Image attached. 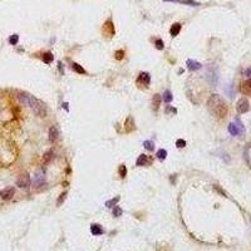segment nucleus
Listing matches in <instances>:
<instances>
[{
    "label": "nucleus",
    "mask_w": 251,
    "mask_h": 251,
    "mask_svg": "<svg viewBox=\"0 0 251 251\" xmlns=\"http://www.w3.org/2000/svg\"><path fill=\"white\" fill-rule=\"evenodd\" d=\"M181 4H186V5H191V6H197L200 5V3H196L194 0H180Z\"/></svg>",
    "instance_id": "cd10ccee"
},
{
    "label": "nucleus",
    "mask_w": 251,
    "mask_h": 251,
    "mask_svg": "<svg viewBox=\"0 0 251 251\" xmlns=\"http://www.w3.org/2000/svg\"><path fill=\"white\" fill-rule=\"evenodd\" d=\"M102 33H103V35L104 38H108V39H111L113 35H114V25L112 23V20H108L103 24V28H102Z\"/></svg>",
    "instance_id": "20e7f679"
},
{
    "label": "nucleus",
    "mask_w": 251,
    "mask_h": 251,
    "mask_svg": "<svg viewBox=\"0 0 251 251\" xmlns=\"http://www.w3.org/2000/svg\"><path fill=\"white\" fill-rule=\"evenodd\" d=\"M18 41H19V35L18 34H13L10 38H9V43L11 45H16L18 44Z\"/></svg>",
    "instance_id": "a878e982"
},
{
    "label": "nucleus",
    "mask_w": 251,
    "mask_h": 251,
    "mask_svg": "<svg viewBox=\"0 0 251 251\" xmlns=\"http://www.w3.org/2000/svg\"><path fill=\"white\" fill-rule=\"evenodd\" d=\"M245 75H246V77H251V68L245 70Z\"/></svg>",
    "instance_id": "72a5a7b5"
},
{
    "label": "nucleus",
    "mask_w": 251,
    "mask_h": 251,
    "mask_svg": "<svg viewBox=\"0 0 251 251\" xmlns=\"http://www.w3.org/2000/svg\"><path fill=\"white\" fill-rule=\"evenodd\" d=\"M161 102H162V97L160 94H153L152 97V109L156 112L158 111V108L161 106Z\"/></svg>",
    "instance_id": "f8f14e48"
},
{
    "label": "nucleus",
    "mask_w": 251,
    "mask_h": 251,
    "mask_svg": "<svg viewBox=\"0 0 251 251\" xmlns=\"http://www.w3.org/2000/svg\"><path fill=\"white\" fill-rule=\"evenodd\" d=\"M44 183H45L44 173L41 171L35 173V177H34V180H33V187H34V188H40L41 186H44Z\"/></svg>",
    "instance_id": "423d86ee"
},
{
    "label": "nucleus",
    "mask_w": 251,
    "mask_h": 251,
    "mask_svg": "<svg viewBox=\"0 0 251 251\" xmlns=\"http://www.w3.org/2000/svg\"><path fill=\"white\" fill-rule=\"evenodd\" d=\"M155 45H156V48H157L158 50H162V49L165 48V44H163V40H162V39H157V40H156V43H155Z\"/></svg>",
    "instance_id": "7c9ffc66"
},
{
    "label": "nucleus",
    "mask_w": 251,
    "mask_h": 251,
    "mask_svg": "<svg viewBox=\"0 0 251 251\" xmlns=\"http://www.w3.org/2000/svg\"><path fill=\"white\" fill-rule=\"evenodd\" d=\"M235 124L237 126V128H239V131H240L241 135H244V133H245V128H244V124L240 122V119H236V123Z\"/></svg>",
    "instance_id": "2f4dec72"
},
{
    "label": "nucleus",
    "mask_w": 251,
    "mask_h": 251,
    "mask_svg": "<svg viewBox=\"0 0 251 251\" xmlns=\"http://www.w3.org/2000/svg\"><path fill=\"white\" fill-rule=\"evenodd\" d=\"M229 132L231 133V136H239V135H241L240 131H239V128H237V126L235 123H230L229 124Z\"/></svg>",
    "instance_id": "f3484780"
},
{
    "label": "nucleus",
    "mask_w": 251,
    "mask_h": 251,
    "mask_svg": "<svg viewBox=\"0 0 251 251\" xmlns=\"http://www.w3.org/2000/svg\"><path fill=\"white\" fill-rule=\"evenodd\" d=\"M41 59H43V62H44L45 64H50V63H53V60H54V55H53V53L47 52V53L43 54Z\"/></svg>",
    "instance_id": "dca6fc26"
},
{
    "label": "nucleus",
    "mask_w": 251,
    "mask_h": 251,
    "mask_svg": "<svg viewBox=\"0 0 251 251\" xmlns=\"http://www.w3.org/2000/svg\"><path fill=\"white\" fill-rule=\"evenodd\" d=\"M207 108L216 118H225L227 116L229 112V107L226 104V102L223 100V98L219 94H212L207 100Z\"/></svg>",
    "instance_id": "f257e3e1"
},
{
    "label": "nucleus",
    "mask_w": 251,
    "mask_h": 251,
    "mask_svg": "<svg viewBox=\"0 0 251 251\" xmlns=\"http://www.w3.org/2000/svg\"><path fill=\"white\" fill-rule=\"evenodd\" d=\"M181 24L180 23H174L172 27H171V29H170V34L172 35V37H177L178 34H180V31H181Z\"/></svg>",
    "instance_id": "2eb2a0df"
},
{
    "label": "nucleus",
    "mask_w": 251,
    "mask_h": 251,
    "mask_svg": "<svg viewBox=\"0 0 251 251\" xmlns=\"http://www.w3.org/2000/svg\"><path fill=\"white\" fill-rule=\"evenodd\" d=\"M119 201V196H117V197H113L112 200H108L107 202H106V207H114L117 205V202Z\"/></svg>",
    "instance_id": "4be33fe9"
},
{
    "label": "nucleus",
    "mask_w": 251,
    "mask_h": 251,
    "mask_svg": "<svg viewBox=\"0 0 251 251\" xmlns=\"http://www.w3.org/2000/svg\"><path fill=\"white\" fill-rule=\"evenodd\" d=\"M15 194V188L14 187H5L4 190H2V192H0V197H2L3 200L5 201H9L13 198Z\"/></svg>",
    "instance_id": "0eeeda50"
},
{
    "label": "nucleus",
    "mask_w": 251,
    "mask_h": 251,
    "mask_svg": "<svg viewBox=\"0 0 251 251\" xmlns=\"http://www.w3.org/2000/svg\"><path fill=\"white\" fill-rule=\"evenodd\" d=\"M123 57H124V50H117V52L114 53V58L117 60H122Z\"/></svg>",
    "instance_id": "c85d7f7f"
},
{
    "label": "nucleus",
    "mask_w": 251,
    "mask_h": 251,
    "mask_svg": "<svg viewBox=\"0 0 251 251\" xmlns=\"http://www.w3.org/2000/svg\"><path fill=\"white\" fill-rule=\"evenodd\" d=\"M118 171H119V176H121L122 178H124L126 176H127V167H126L124 165H121L119 166V170Z\"/></svg>",
    "instance_id": "bb28decb"
},
{
    "label": "nucleus",
    "mask_w": 251,
    "mask_h": 251,
    "mask_svg": "<svg viewBox=\"0 0 251 251\" xmlns=\"http://www.w3.org/2000/svg\"><path fill=\"white\" fill-rule=\"evenodd\" d=\"M124 129L127 133H131L133 131H136V123H135V119H133L132 116H128L127 119L124 122Z\"/></svg>",
    "instance_id": "1a4fd4ad"
},
{
    "label": "nucleus",
    "mask_w": 251,
    "mask_h": 251,
    "mask_svg": "<svg viewBox=\"0 0 251 251\" xmlns=\"http://www.w3.org/2000/svg\"><path fill=\"white\" fill-rule=\"evenodd\" d=\"M72 68H73L74 72H77V73H79V74H86V73H87V70L83 68L82 65H79L78 63H73V64H72Z\"/></svg>",
    "instance_id": "a211bd4d"
},
{
    "label": "nucleus",
    "mask_w": 251,
    "mask_h": 251,
    "mask_svg": "<svg viewBox=\"0 0 251 251\" xmlns=\"http://www.w3.org/2000/svg\"><path fill=\"white\" fill-rule=\"evenodd\" d=\"M250 223H251V217H250Z\"/></svg>",
    "instance_id": "4c0bfd02"
},
{
    "label": "nucleus",
    "mask_w": 251,
    "mask_h": 251,
    "mask_svg": "<svg viewBox=\"0 0 251 251\" xmlns=\"http://www.w3.org/2000/svg\"><path fill=\"white\" fill-rule=\"evenodd\" d=\"M147 161H148V157L146 155H141L138 158H137V166H145L147 165Z\"/></svg>",
    "instance_id": "aec40b11"
},
{
    "label": "nucleus",
    "mask_w": 251,
    "mask_h": 251,
    "mask_svg": "<svg viewBox=\"0 0 251 251\" xmlns=\"http://www.w3.org/2000/svg\"><path fill=\"white\" fill-rule=\"evenodd\" d=\"M67 198V192H63V194L58 197V200H57V206H60L63 202H64V200Z\"/></svg>",
    "instance_id": "c756f323"
},
{
    "label": "nucleus",
    "mask_w": 251,
    "mask_h": 251,
    "mask_svg": "<svg viewBox=\"0 0 251 251\" xmlns=\"http://www.w3.org/2000/svg\"><path fill=\"white\" fill-rule=\"evenodd\" d=\"M137 83H138V84H141V86H143V87H148V84L151 83L149 74L146 73V72H142L138 75V78H137Z\"/></svg>",
    "instance_id": "6e6552de"
},
{
    "label": "nucleus",
    "mask_w": 251,
    "mask_h": 251,
    "mask_svg": "<svg viewBox=\"0 0 251 251\" xmlns=\"http://www.w3.org/2000/svg\"><path fill=\"white\" fill-rule=\"evenodd\" d=\"M163 2H172V3H180V0H163Z\"/></svg>",
    "instance_id": "e433bc0d"
},
{
    "label": "nucleus",
    "mask_w": 251,
    "mask_h": 251,
    "mask_svg": "<svg viewBox=\"0 0 251 251\" xmlns=\"http://www.w3.org/2000/svg\"><path fill=\"white\" fill-rule=\"evenodd\" d=\"M63 108H64L65 111H68L69 109V108H68V103H63Z\"/></svg>",
    "instance_id": "f704fd0d"
},
{
    "label": "nucleus",
    "mask_w": 251,
    "mask_h": 251,
    "mask_svg": "<svg viewBox=\"0 0 251 251\" xmlns=\"http://www.w3.org/2000/svg\"><path fill=\"white\" fill-rule=\"evenodd\" d=\"M53 158H54V151L49 149L48 152H45V155H44V163H49Z\"/></svg>",
    "instance_id": "6ab92c4d"
},
{
    "label": "nucleus",
    "mask_w": 251,
    "mask_h": 251,
    "mask_svg": "<svg viewBox=\"0 0 251 251\" xmlns=\"http://www.w3.org/2000/svg\"><path fill=\"white\" fill-rule=\"evenodd\" d=\"M250 109V104H249V100L246 98H241L237 104H236V111L240 113V114H244L246 112H249Z\"/></svg>",
    "instance_id": "39448f33"
},
{
    "label": "nucleus",
    "mask_w": 251,
    "mask_h": 251,
    "mask_svg": "<svg viewBox=\"0 0 251 251\" xmlns=\"http://www.w3.org/2000/svg\"><path fill=\"white\" fill-rule=\"evenodd\" d=\"M58 136H59V132H58L57 127L55 126H52V127L49 128V141L53 143V142H55L58 139Z\"/></svg>",
    "instance_id": "ddd939ff"
},
{
    "label": "nucleus",
    "mask_w": 251,
    "mask_h": 251,
    "mask_svg": "<svg viewBox=\"0 0 251 251\" xmlns=\"http://www.w3.org/2000/svg\"><path fill=\"white\" fill-rule=\"evenodd\" d=\"M28 107L31 108L33 112H34L37 116H39V117H45L47 116V107H45V104L41 102V100L37 99L35 97H33V96L30 97Z\"/></svg>",
    "instance_id": "f03ea898"
},
{
    "label": "nucleus",
    "mask_w": 251,
    "mask_h": 251,
    "mask_svg": "<svg viewBox=\"0 0 251 251\" xmlns=\"http://www.w3.org/2000/svg\"><path fill=\"white\" fill-rule=\"evenodd\" d=\"M167 157V151L166 149H158L157 151V158L158 160H165V158Z\"/></svg>",
    "instance_id": "5701e85b"
},
{
    "label": "nucleus",
    "mask_w": 251,
    "mask_h": 251,
    "mask_svg": "<svg viewBox=\"0 0 251 251\" xmlns=\"http://www.w3.org/2000/svg\"><path fill=\"white\" fill-rule=\"evenodd\" d=\"M122 214H123V211H122V208L119 207V206H114L113 207V216L114 217H119V216H122Z\"/></svg>",
    "instance_id": "393cba45"
},
{
    "label": "nucleus",
    "mask_w": 251,
    "mask_h": 251,
    "mask_svg": "<svg viewBox=\"0 0 251 251\" xmlns=\"http://www.w3.org/2000/svg\"><path fill=\"white\" fill-rule=\"evenodd\" d=\"M58 65H59V69H60V72L63 73V64H62V63L59 62V63H58Z\"/></svg>",
    "instance_id": "c9c22d12"
},
{
    "label": "nucleus",
    "mask_w": 251,
    "mask_h": 251,
    "mask_svg": "<svg viewBox=\"0 0 251 251\" xmlns=\"http://www.w3.org/2000/svg\"><path fill=\"white\" fill-rule=\"evenodd\" d=\"M90 232H92V235H94V236H99V235H102V233L104 232L103 229H102V226L98 225V223H93L90 226Z\"/></svg>",
    "instance_id": "4468645a"
},
{
    "label": "nucleus",
    "mask_w": 251,
    "mask_h": 251,
    "mask_svg": "<svg viewBox=\"0 0 251 251\" xmlns=\"http://www.w3.org/2000/svg\"><path fill=\"white\" fill-rule=\"evenodd\" d=\"M240 92H241L242 94H245V96H250L251 94V78L241 83Z\"/></svg>",
    "instance_id": "9d476101"
},
{
    "label": "nucleus",
    "mask_w": 251,
    "mask_h": 251,
    "mask_svg": "<svg viewBox=\"0 0 251 251\" xmlns=\"http://www.w3.org/2000/svg\"><path fill=\"white\" fill-rule=\"evenodd\" d=\"M143 147L146 149H148V151H153L155 149V143L152 141H145L143 142Z\"/></svg>",
    "instance_id": "b1692460"
},
{
    "label": "nucleus",
    "mask_w": 251,
    "mask_h": 251,
    "mask_svg": "<svg viewBox=\"0 0 251 251\" xmlns=\"http://www.w3.org/2000/svg\"><path fill=\"white\" fill-rule=\"evenodd\" d=\"M31 183L30 176L28 173H21L18 178H16V186L20 188H28Z\"/></svg>",
    "instance_id": "7ed1b4c3"
},
{
    "label": "nucleus",
    "mask_w": 251,
    "mask_h": 251,
    "mask_svg": "<svg viewBox=\"0 0 251 251\" xmlns=\"http://www.w3.org/2000/svg\"><path fill=\"white\" fill-rule=\"evenodd\" d=\"M162 99L165 100L166 103H170V102H172V99H173L172 93H171L170 90H165V93H163V96H162Z\"/></svg>",
    "instance_id": "412c9836"
},
{
    "label": "nucleus",
    "mask_w": 251,
    "mask_h": 251,
    "mask_svg": "<svg viewBox=\"0 0 251 251\" xmlns=\"http://www.w3.org/2000/svg\"><path fill=\"white\" fill-rule=\"evenodd\" d=\"M176 146H177L178 148H183L186 146V141L185 139H177V142H176Z\"/></svg>",
    "instance_id": "473e14b6"
},
{
    "label": "nucleus",
    "mask_w": 251,
    "mask_h": 251,
    "mask_svg": "<svg viewBox=\"0 0 251 251\" xmlns=\"http://www.w3.org/2000/svg\"><path fill=\"white\" fill-rule=\"evenodd\" d=\"M186 64H187V68H188L190 70H192V72H195V70H198V69H201V68H202V64H201L200 62L192 60V59H188V60L186 62Z\"/></svg>",
    "instance_id": "9b49d317"
}]
</instances>
